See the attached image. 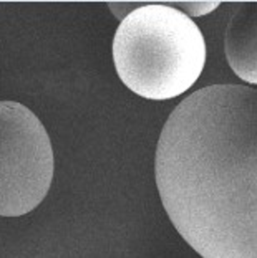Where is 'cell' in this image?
I'll return each mask as SVG.
<instances>
[{
	"label": "cell",
	"instance_id": "6da1fadb",
	"mask_svg": "<svg viewBox=\"0 0 257 258\" xmlns=\"http://www.w3.org/2000/svg\"><path fill=\"white\" fill-rule=\"evenodd\" d=\"M163 207L202 258H257V90L213 85L181 101L155 157Z\"/></svg>",
	"mask_w": 257,
	"mask_h": 258
},
{
	"label": "cell",
	"instance_id": "7a4b0ae2",
	"mask_svg": "<svg viewBox=\"0 0 257 258\" xmlns=\"http://www.w3.org/2000/svg\"><path fill=\"white\" fill-rule=\"evenodd\" d=\"M113 60L134 95L165 101L188 91L206 64V42L188 15L165 2H148L118 25Z\"/></svg>",
	"mask_w": 257,
	"mask_h": 258
},
{
	"label": "cell",
	"instance_id": "3957f363",
	"mask_svg": "<svg viewBox=\"0 0 257 258\" xmlns=\"http://www.w3.org/2000/svg\"><path fill=\"white\" fill-rule=\"evenodd\" d=\"M54 179V149L42 121L25 104L0 101V215L37 209Z\"/></svg>",
	"mask_w": 257,
	"mask_h": 258
},
{
	"label": "cell",
	"instance_id": "277c9868",
	"mask_svg": "<svg viewBox=\"0 0 257 258\" xmlns=\"http://www.w3.org/2000/svg\"><path fill=\"white\" fill-rule=\"evenodd\" d=\"M224 51L237 78L257 85V2L237 5L226 27Z\"/></svg>",
	"mask_w": 257,
	"mask_h": 258
},
{
	"label": "cell",
	"instance_id": "5b68a950",
	"mask_svg": "<svg viewBox=\"0 0 257 258\" xmlns=\"http://www.w3.org/2000/svg\"><path fill=\"white\" fill-rule=\"evenodd\" d=\"M165 4L183 12L189 19L191 17H202L211 14V12H214L221 5L216 0H183V2H165Z\"/></svg>",
	"mask_w": 257,
	"mask_h": 258
},
{
	"label": "cell",
	"instance_id": "8992f818",
	"mask_svg": "<svg viewBox=\"0 0 257 258\" xmlns=\"http://www.w3.org/2000/svg\"><path fill=\"white\" fill-rule=\"evenodd\" d=\"M146 4L148 2H112L110 4V9H112L116 19L123 22L126 17H130L133 14L134 10L144 7Z\"/></svg>",
	"mask_w": 257,
	"mask_h": 258
}]
</instances>
